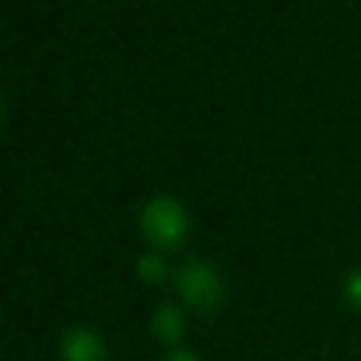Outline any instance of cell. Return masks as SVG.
<instances>
[{"label":"cell","instance_id":"7a4b0ae2","mask_svg":"<svg viewBox=\"0 0 361 361\" xmlns=\"http://www.w3.org/2000/svg\"><path fill=\"white\" fill-rule=\"evenodd\" d=\"M178 293L186 305L197 307V310H214L223 302V282L220 274L206 265V262H189L183 265V271L178 274Z\"/></svg>","mask_w":361,"mask_h":361},{"label":"cell","instance_id":"277c9868","mask_svg":"<svg viewBox=\"0 0 361 361\" xmlns=\"http://www.w3.org/2000/svg\"><path fill=\"white\" fill-rule=\"evenodd\" d=\"M152 333L164 344L178 341L183 336V313H180V307L178 305H161L152 313Z\"/></svg>","mask_w":361,"mask_h":361},{"label":"cell","instance_id":"3957f363","mask_svg":"<svg viewBox=\"0 0 361 361\" xmlns=\"http://www.w3.org/2000/svg\"><path fill=\"white\" fill-rule=\"evenodd\" d=\"M59 355L62 361H107L104 341L87 327L68 330L59 341Z\"/></svg>","mask_w":361,"mask_h":361},{"label":"cell","instance_id":"6da1fadb","mask_svg":"<svg viewBox=\"0 0 361 361\" xmlns=\"http://www.w3.org/2000/svg\"><path fill=\"white\" fill-rule=\"evenodd\" d=\"M141 231L158 248H178L189 231L186 209L175 197H152L141 212Z\"/></svg>","mask_w":361,"mask_h":361},{"label":"cell","instance_id":"8992f818","mask_svg":"<svg viewBox=\"0 0 361 361\" xmlns=\"http://www.w3.org/2000/svg\"><path fill=\"white\" fill-rule=\"evenodd\" d=\"M344 299L353 310H361V268H355L347 279H344Z\"/></svg>","mask_w":361,"mask_h":361},{"label":"cell","instance_id":"52a82bcc","mask_svg":"<svg viewBox=\"0 0 361 361\" xmlns=\"http://www.w3.org/2000/svg\"><path fill=\"white\" fill-rule=\"evenodd\" d=\"M164 361H200L197 355H192L189 350H175V353H169Z\"/></svg>","mask_w":361,"mask_h":361},{"label":"cell","instance_id":"5b68a950","mask_svg":"<svg viewBox=\"0 0 361 361\" xmlns=\"http://www.w3.org/2000/svg\"><path fill=\"white\" fill-rule=\"evenodd\" d=\"M138 276H141L144 282L155 285V282H161V279L166 276V262H164L161 257H155V254H147V257L138 259Z\"/></svg>","mask_w":361,"mask_h":361}]
</instances>
